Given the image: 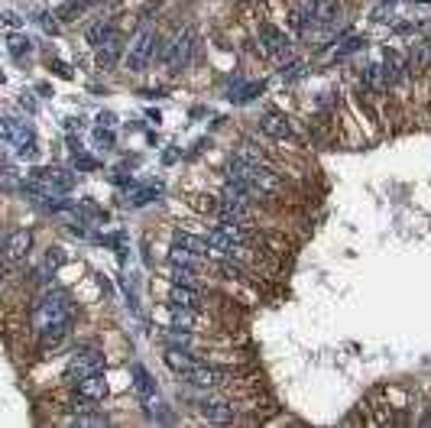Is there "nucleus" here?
I'll return each instance as SVG.
<instances>
[{
    "label": "nucleus",
    "instance_id": "nucleus-23",
    "mask_svg": "<svg viewBox=\"0 0 431 428\" xmlns=\"http://www.w3.org/2000/svg\"><path fill=\"white\" fill-rule=\"evenodd\" d=\"M166 360H169V367H172V370H188V367H195V364H191V357H188V354H178V351H169V354H166Z\"/></svg>",
    "mask_w": 431,
    "mask_h": 428
},
{
    "label": "nucleus",
    "instance_id": "nucleus-11",
    "mask_svg": "<svg viewBox=\"0 0 431 428\" xmlns=\"http://www.w3.org/2000/svg\"><path fill=\"white\" fill-rule=\"evenodd\" d=\"M121 52H123V36L121 33L107 36V39L98 46V65L101 69H111V65L121 59Z\"/></svg>",
    "mask_w": 431,
    "mask_h": 428
},
{
    "label": "nucleus",
    "instance_id": "nucleus-30",
    "mask_svg": "<svg viewBox=\"0 0 431 428\" xmlns=\"http://www.w3.org/2000/svg\"><path fill=\"white\" fill-rule=\"evenodd\" d=\"M220 269H224L227 276H233V279H237V276H243V269L237 267V263H224V267H220Z\"/></svg>",
    "mask_w": 431,
    "mask_h": 428
},
{
    "label": "nucleus",
    "instance_id": "nucleus-16",
    "mask_svg": "<svg viewBox=\"0 0 431 428\" xmlns=\"http://www.w3.org/2000/svg\"><path fill=\"white\" fill-rule=\"evenodd\" d=\"M169 302H172V309H198V292L191 286H182V282H176L172 286V292H169Z\"/></svg>",
    "mask_w": 431,
    "mask_h": 428
},
{
    "label": "nucleus",
    "instance_id": "nucleus-19",
    "mask_svg": "<svg viewBox=\"0 0 431 428\" xmlns=\"http://www.w3.org/2000/svg\"><path fill=\"white\" fill-rule=\"evenodd\" d=\"M172 279L182 286H195L198 282V267L195 263H172Z\"/></svg>",
    "mask_w": 431,
    "mask_h": 428
},
{
    "label": "nucleus",
    "instance_id": "nucleus-5",
    "mask_svg": "<svg viewBox=\"0 0 431 428\" xmlns=\"http://www.w3.org/2000/svg\"><path fill=\"white\" fill-rule=\"evenodd\" d=\"M260 46H263V52H266L269 59H276V62L289 59V52H292L289 36H285L283 29L269 26V23H263V26H260Z\"/></svg>",
    "mask_w": 431,
    "mask_h": 428
},
{
    "label": "nucleus",
    "instance_id": "nucleus-7",
    "mask_svg": "<svg viewBox=\"0 0 431 428\" xmlns=\"http://www.w3.org/2000/svg\"><path fill=\"white\" fill-rule=\"evenodd\" d=\"M185 377V383L188 387H195V389H214V387H220V383H227V373L224 370H214V367H188V370L182 373Z\"/></svg>",
    "mask_w": 431,
    "mask_h": 428
},
{
    "label": "nucleus",
    "instance_id": "nucleus-1",
    "mask_svg": "<svg viewBox=\"0 0 431 428\" xmlns=\"http://www.w3.org/2000/svg\"><path fill=\"white\" fill-rule=\"evenodd\" d=\"M71 322H75V309H71V295L65 289H46L33 302V328L49 344H56L69 334Z\"/></svg>",
    "mask_w": 431,
    "mask_h": 428
},
{
    "label": "nucleus",
    "instance_id": "nucleus-6",
    "mask_svg": "<svg viewBox=\"0 0 431 428\" xmlns=\"http://www.w3.org/2000/svg\"><path fill=\"white\" fill-rule=\"evenodd\" d=\"M101 370H104V354H98V351H78L69 360V379H85Z\"/></svg>",
    "mask_w": 431,
    "mask_h": 428
},
{
    "label": "nucleus",
    "instance_id": "nucleus-10",
    "mask_svg": "<svg viewBox=\"0 0 431 428\" xmlns=\"http://www.w3.org/2000/svg\"><path fill=\"white\" fill-rule=\"evenodd\" d=\"M214 214L220 218V224H250V204H237V201H224L220 198Z\"/></svg>",
    "mask_w": 431,
    "mask_h": 428
},
{
    "label": "nucleus",
    "instance_id": "nucleus-3",
    "mask_svg": "<svg viewBox=\"0 0 431 428\" xmlns=\"http://www.w3.org/2000/svg\"><path fill=\"white\" fill-rule=\"evenodd\" d=\"M191 52H195V33L191 29H178L172 39H166L159 46V62L169 71H182L191 62Z\"/></svg>",
    "mask_w": 431,
    "mask_h": 428
},
{
    "label": "nucleus",
    "instance_id": "nucleus-9",
    "mask_svg": "<svg viewBox=\"0 0 431 428\" xmlns=\"http://www.w3.org/2000/svg\"><path fill=\"white\" fill-rule=\"evenodd\" d=\"M29 247H33V234H29L26 227H20V231H10L7 240H4V253H7V263L26 260Z\"/></svg>",
    "mask_w": 431,
    "mask_h": 428
},
{
    "label": "nucleus",
    "instance_id": "nucleus-14",
    "mask_svg": "<svg viewBox=\"0 0 431 428\" xmlns=\"http://www.w3.org/2000/svg\"><path fill=\"white\" fill-rule=\"evenodd\" d=\"M260 126H263V134H269V136H276V140H285V136L292 134V126H289V120L283 117L279 111H266L263 114V120H260Z\"/></svg>",
    "mask_w": 431,
    "mask_h": 428
},
{
    "label": "nucleus",
    "instance_id": "nucleus-13",
    "mask_svg": "<svg viewBox=\"0 0 431 428\" xmlns=\"http://www.w3.org/2000/svg\"><path fill=\"white\" fill-rule=\"evenodd\" d=\"M4 136H7V140L14 143L16 149H20V146H29V143H36L33 126H29V124H16L14 117L4 120Z\"/></svg>",
    "mask_w": 431,
    "mask_h": 428
},
{
    "label": "nucleus",
    "instance_id": "nucleus-12",
    "mask_svg": "<svg viewBox=\"0 0 431 428\" xmlns=\"http://www.w3.org/2000/svg\"><path fill=\"white\" fill-rule=\"evenodd\" d=\"M172 247H182V250L195 253V257H208V253H211L208 237H195V234H188V231H176V234H172Z\"/></svg>",
    "mask_w": 431,
    "mask_h": 428
},
{
    "label": "nucleus",
    "instance_id": "nucleus-27",
    "mask_svg": "<svg viewBox=\"0 0 431 428\" xmlns=\"http://www.w3.org/2000/svg\"><path fill=\"white\" fill-rule=\"evenodd\" d=\"M360 46H367V39H360V36H354V39H347V42H344V49L338 52V59H344V56H350V52H357Z\"/></svg>",
    "mask_w": 431,
    "mask_h": 428
},
{
    "label": "nucleus",
    "instance_id": "nucleus-15",
    "mask_svg": "<svg viewBox=\"0 0 431 428\" xmlns=\"http://www.w3.org/2000/svg\"><path fill=\"white\" fill-rule=\"evenodd\" d=\"M78 396H81V399H91V402H101L107 396L104 377H101V373H94V377L78 379Z\"/></svg>",
    "mask_w": 431,
    "mask_h": 428
},
{
    "label": "nucleus",
    "instance_id": "nucleus-2",
    "mask_svg": "<svg viewBox=\"0 0 431 428\" xmlns=\"http://www.w3.org/2000/svg\"><path fill=\"white\" fill-rule=\"evenodd\" d=\"M230 179H237V182H247L253 185L260 195H269V191H279V176L276 172H269V169H263L260 162H250V159H230Z\"/></svg>",
    "mask_w": 431,
    "mask_h": 428
},
{
    "label": "nucleus",
    "instance_id": "nucleus-26",
    "mask_svg": "<svg viewBox=\"0 0 431 428\" xmlns=\"http://www.w3.org/2000/svg\"><path fill=\"white\" fill-rule=\"evenodd\" d=\"M237 156H240V159H250V162H260V149H256V143H243V146H240V153H237Z\"/></svg>",
    "mask_w": 431,
    "mask_h": 428
},
{
    "label": "nucleus",
    "instance_id": "nucleus-24",
    "mask_svg": "<svg viewBox=\"0 0 431 428\" xmlns=\"http://www.w3.org/2000/svg\"><path fill=\"white\" fill-rule=\"evenodd\" d=\"M133 377H136V389H140L143 396L153 393V383H149V377H146V370H143V367H133Z\"/></svg>",
    "mask_w": 431,
    "mask_h": 428
},
{
    "label": "nucleus",
    "instance_id": "nucleus-31",
    "mask_svg": "<svg viewBox=\"0 0 431 428\" xmlns=\"http://www.w3.org/2000/svg\"><path fill=\"white\" fill-rule=\"evenodd\" d=\"M422 4H431V0H422Z\"/></svg>",
    "mask_w": 431,
    "mask_h": 428
},
{
    "label": "nucleus",
    "instance_id": "nucleus-4",
    "mask_svg": "<svg viewBox=\"0 0 431 428\" xmlns=\"http://www.w3.org/2000/svg\"><path fill=\"white\" fill-rule=\"evenodd\" d=\"M159 36H156L153 26H143L140 33L133 36V42H130V49H127V69L130 71H146L149 62L153 59H159Z\"/></svg>",
    "mask_w": 431,
    "mask_h": 428
},
{
    "label": "nucleus",
    "instance_id": "nucleus-29",
    "mask_svg": "<svg viewBox=\"0 0 431 428\" xmlns=\"http://www.w3.org/2000/svg\"><path fill=\"white\" fill-rule=\"evenodd\" d=\"M75 166H78V169H85V172H88V169H94V166H98V162H94V159H88V156H75Z\"/></svg>",
    "mask_w": 431,
    "mask_h": 428
},
{
    "label": "nucleus",
    "instance_id": "nucleus-20",
    "mask_svg": "<svg viewBox=\"0 0 431 428\" xmlns=\"http://www.w3.org/2000/svg\"><path fill=\"white\" fill-rule=\"evenodd\" d=\"M117 29H113V23H107V20H101V23H94L91 29H88V42L91 46H101V42L107 39V36H113Z\"/></svg>",
    "mask_w": 431,
    "mask_h": 428
},
{
    "label": "nucleus",
    "instance_id": "nucleus-8",
    "mask_svg": "<svg viewBox=\"0 0 431 428\" xmlns=\"http://www.w3.org/2000/svg\"><path fill=\"white\" fill-rule=\"evenodd\" d=\"M29 179H33L36 185H46L49 191H71V185H75V176H69L65 169H33L29 172Z\"/></svg>",
    "mask_w": 431,
    "mask_h": 428
},
{
    "label": "nucleus",
    "instance_id": "nucleus-21",
    "mask_svg": "<svg viewBox=\"0 0 431 428\" xmlns=\"http://www.w3.org/2000/svg\"><path fill=\"white\" fill-rule=\"evenodd\" d=\"M363 81L370 84V88H376V91H382V88H386V75H382V69L380 65H367V69H363Z\"/></svg>",
    "mask_w": 431,
    "mask_h": 428
},
{
    "label": "nucleus",
    "instance_id": "nucleus-17",
    "mask_svg": "<svg viewBox=\"0 0 431 428\" xmlns=\"http://www.w3.org/2000/svg\"><path fill=\"white\" fill-rule=\"evenodd\" d=\"M201 415H205L208 422H230L233 409L227 406V402H220V399H205V402H201Z\"/></svg>",
    "mask_w": 431,
    "mask_h": 428
},
{
    "label": "nucleus",
    "instance_id": "nucleus-25",
    "mask_svg": "<svg viewBox=\"0 0 431 428\" xmlns=\"http://www.w3.org/2000/svg\"><path fill=\"white\" fill-rule=\"evenodd\" d=\"M302 75H305V65H302V62L283 65V78H285V81H295V78H302Z\"/></svg>",
    "mask_w": 431,
    "mask_h": 428
},
{
    "label": "nucleus",
    "instance_id": "nucleus-18",
    "mask_svg": "<svg viewBox=\"0 0 431 428\" xmlns=\"http://www.w3.org/2000/svg\"><path fill=\"white\" fill-rule=\"evenodd\" d=\"M382 75H386L389 84H396L405 78V65H402V56H399L396 49H389L386 52V62H382Z\"/></svg>",
    "mask_w": 431,
    "mask_h": 428
},
{
    "label": "nucleus",
    "instance_id": "nucleus-22",
    "mask_svg": "<svg viewBox=\"0 0 431 428\" xmlns=\"http://www.w3.org/2000/svg\"><path fill=\"white\" fill-rule=\"evenodd\" d=\"M29 49H33V42H29L26 36H10V56L14 59L29 56Z\"/></svg>",
    "mask_w": 431,
    "mask_h": 428
},
{
    "label": "nucleus",
    "instance_id": "nucleus-28",
    "mask_svg": "<svg viewBox=\"0 0 431 428\" xmlns=\"http://www.w3.org/2000/svg\"><path fill=\"white\" fill-rule=\"evenodd\" d=\"M62 263H65L62 250H49V257H46V269H59Z\"/></svg>",
    "mask_w": 431,
    "mask_h": 428
}]
</instances>
